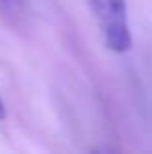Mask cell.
Listing matches in <instances>:
<instances>
[{"instance_id": "obj_1", "label": "cell", "mask_w": 152, "mask_h": 154, "mask_svg": "<svg viewBox=\"0 0 152 154\" xmlns=\"http://www.w3.org/2000/svg\"><path fill=\"white\" fill-rule=\"evenodd\" d=\"M103 43L113 53H127L133 47L127 0H88Z\"/></svg>"}, {"instance_id": "obj_2", "label": "cell", "mask_w": 152, "mask_h": 154, "mask_svg": "<svg viewBox=\"0 0 152 154\" xmlns=\"http://www.w3.org/2000/svg\"><path fill=\"white\" fill-rule=\"evenodd\" d=\"M2 119H6V105H4L2 98H0V121Z\"/></svg>"}]
</instances>
